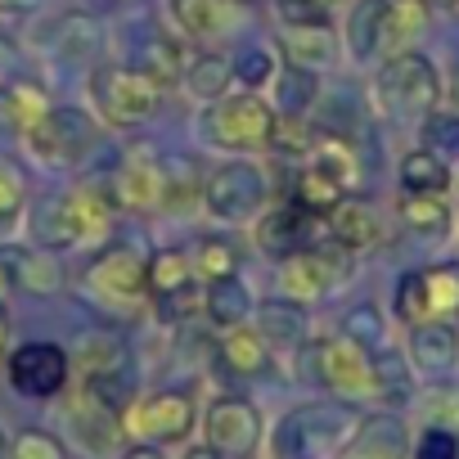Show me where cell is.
<instances>
[{"label": "cell", "mask_w": 459, "mask_h": 459, "mask_svg": "<svg viewBox=\"0 0 459 459\" xmlns=\"http://www.w3.org/2000/svg\"><path fill=\"white\" fill-rule=\"evenodd\" d=\"M329 239V230H325V216L320 212H307L298 198L280 203L275 212H262L257 216V248L275 262L302 253V248H316Z\"/></svg>", "instance_id": "cell-15"}, {"label": "cell", "mask_w": 459, "mask_h": 459, "mask_svg": "<svg viewBox=\"0 0 459 459\" xmlns=\"http://www.w3.org/2000/svg\"><path fill=\"white\" fill-rule=\"evenodd\" d=\"M253 311H257V302H253V289L239 280V271L203 284V316H207L212 329L225 333V329H235V325H248Z\"/></svg>", "instance_id": "cell-23"}, {"label": "cell", "mask_w": 459, "mask_h": 459, "mask_svg": "<svg viewBox=\"0 0 459 459\" xmlns=\"http://www.w3.org/2000/svg\"><path fill=\"white\" fill-rule=\"evenodd\" d=\"M405 356H410V369L414 374H423V378H450L459 369V329H455V320L410 325Z\"/></svg>", "instance_id": "cell-16"}, {"label": "cell", "mask_w": 459, "mask_h": 459, "mask_svg": "<svg viewBox=\"0 0 459 459\" xmlns=\"http://www.w3.org/2000/svg\"><path fill=\"white\" fill-rule=\"evenodd\" d=\"M162 176H167V189H162V207L171 212H185L189 203H203V171L194 158L176 153L162 162Z\"/></svg>", "instance_id": "cell-34"}, {"label": "cell", "mask_w": 459, "mask_h": 459, "mask_svg": "<svg viewBox=\"0 0 459 459\" xmlns=\"http://www.w3.org/2000/svg\"><path fill=\"white\" fill-rule=\"evenodd\" d=\"M307 162H316L320 171H329V176L351 194V185H356V153H351L347 140H338V135H316L311 149H307Z\"/></svg>", "instance_id": "cell-37"}, {"label": "cell", "mask_w": 459, "mask_h": 459, "mask_svg": "<svg viewBox=\"0 0 459 459\" xmlns=\"http://www.w3.org/2000/svg\"><path fill=\"white\" fill-rule=\"evenodd\" d=\"M392 0H356L347 14V55L356 64L383 59V32H387Z\"/></svg>", "instance_id": "cell-25"}, {"label": "cell", "mask_w": 459, "mask_h": 459, "mask_svg": "<svg viewBox=\"0 0 459 459\" xmlns=\"http://www.w3.org/2000/svg\"><path fill=\"white\" fill-rule=\"evenodd\" d=\"M262 410L248 396H216L203 414V437L225 459H253L262 446Z\"/></svg>", "instance_id": "cell-13"}, {"label": "cell", "mask_w": 459, "mask_h": 459, "mask_svg": "<svg viewBox=\"0 0 459 459\" xmlns=\"http://www.w3.org/2000/svg\"><path fill=\"white\" fill-rule=\"evenodd\" d=\"M396 216L405 221V230H414V235H423V239L446 235L450 221H455L446 194H423V189H401V198H396Z\"/></svg>", "instance_id": "cell-31"}, {"label": "cell", "mask_w": 459, "mask_h": 459, "mask_svg": "<svg viewBox=\"0 0 459 459\" xmlns=\"http://www.w3.org/2000/svg\"><path fill=\"white\" fill-rule=\"evenodd\" d=\"M162 189H167V176H162V162L149 153V149H135L117 171H113V203L126 207V212H158L162 207Z\"/></svg>", "instance_id": "cell-17"}, {"label": "cell", "mask_w": 459, "mask_h": 459, "mask_svg": "<svg viewBox=\"0 0 459 459\" xmlns=\"http://www.w3.org/2000/svg\"><path fill=\"white\" fill-rule=\"evenodd\" d=\"M0 100H5V117L14 122V131H19V135H23L32 122H41V117L50 113V95H46L37 82H14Z\"/></svg>", "instance_id": "cell-39"}, {"label": "cell", "mask_w": 459, "mask_h": 459, "mask_svg": "<svg viewBox=\"0 0 459 459\" xmlns=\"http://www.w3.org/2000/svg\"><path fill=\"white\" fill-rule=\"evenodd\" d=\"M230 82H235V64H230L225 55H216V50L189 55V59L180 64V86H185V95L198 100V104L221 100V95L230 91Z\"/></svg>", "instance_id": "cell-26"}, {"label": "cell", "mask_w": 459, "mask_h": 459, "mask_svg": "<svg viewBox=\"0 0 459 459\" xmlns=\"http://www.w3.org/2000/svg\"><path fill=\"white\" fill-rule=\"evenodd\" d=\"M194 401L185 392H149V396H131L117 414L122 437L144 441V446H162V441H185L194 432Z\"/></svg>", "instance_id": "cell-10"}, {"label": "cell", "mask_w": 459, "mask_h": 459, "mask_svg": "<svg viewBox=\"0 0 459 459\" xmlns=\"http://www.w3.org/2000/svg\"><path fill=\"white\" fill-rule=\"evenodd\" d=\"M351 428H356L351 410H342L333 401L298 405L275 428V455L280 459H333L351 441Z\"/></svg>", "instance_id": "cell-5"}, {"label": "cell", "mask_w": 459, "mask_h": 459, "mask_svg": "<svg viewBox=\"0 0 459 459\" xmlns=\"http://www.w3.org/2000/svg\"><path fill=\"white\" fill-rule=\"evenodd\" d=\"M5 450H10V441H5V432H0V459H5Z\"/></svg>", "instance_id": "cell-54"}, {"label": "cell", "mask_w": 459, "mask_h": 459, "mask_svg": "<svg viewBox=\"0 0 459 459\" xmlns=\"http://www.w3.org/2000/svg\"><path fill=\"white\" fill-rule=\"evenodd\" d=\"M5 342H10V320H5V307H0V351H5Z\"/></svg>", "instance_id": "cell-53"}, {"label": "cell", "mask_w": 459, "mask_h": 459, "mask_svg": "<svg viewBox=\"0 0 459 459\" xmlns=\"http://www.w3.org/2000/svg\"><path fill=\"white\" fill-rule=\"evenodd\" d=\"M0 262H5V271H10V284L23 289V293L50 298V293L64 289V266L41 244H10L5 253H0Z\"/></svg>", "instance_id": "cell-19"}, {"label": "cell", "mask_w": 459, "mask_h": 459, "mask_svg": "<svg viewBox=\"0 0 459 459\" xmlns=\"http://www.w3.org/2000/svg\"><path fill=\"white\" fill-rule=\"evenodd\" d=\"M91 104L95 117H104L117 131L144 126L158 108H162V86L153 77H144L140 68H91Z\"/></svg>", "instance_id": "cell-7"}, {"label": "cell", "mask_w": 459, "mask_h": 459, "mask_svg": "<svg viewBox=\"0 0 459 459\" xmlns=\"http://www.w3.org/2000/svg\"><path fill=\"white\" fill-rule=\"evenodd\" d=\"M41 0H0V14H32Z\"/></svg>", "instance_id": "cell-49"}, {"label": "cell", "mask_w": 459, "mask_h": 459, "mask_svg": "<svg viewBox=\"0 0 459 459\" xmlns=\"http://www.w3.org/2000/svg\"><path fill=\"white\" fill-rule=\"evenodd\" d=\"M122 459H162V455H158V446H144V441H135V450H126Z\"/></svg>", "instance_id": "cell-50"}, {"label": "cell", "mask_w": 459, "mask_h": 459, "mask_svg": "<svg viewBox=\"0 0 459 459\" xmlns=\"http://www.w3.org/2000/svg\"><path fill=\"white\" fill-rule=\"evenodd\" d=\"M189 284H198V280H194L185 248H162L149 257V298H167V293H180Z\"/></svg>", "instance_id": "cell-35"}, {"label": "cell", "mask_w": 459, "mask_h": 459, "mask_svg": "<svg viewBox=\"0 0 459 459\" xmlns=\"http://www.w3.org/2000/svg\"><path fill=\"white\" fill-rule=\"evenodd\" d=\"M414 459H459V432L441 428V423H428L419 446H414Z\"/></svg>", "instance_id": "cell-44"}, {"label": "cell", "mask_w": 459, "mask_h": 459, "mask_svg": "<svg viewBox=\"0 0 459 459\" xmlns=\"http://www.w3.org/2000/svg\"><path fill=\"white\" fill-rule=\"evenodd\" d=\"M5 374H10V387L19 396H32V401H50L68 387L73 378V356L59 347V342H23L10 351L5 360Z\"/></svg>", "instance_id": "cell-14"}, {"label": "cell", "mask_w": 459, "mask_h": 459, "mask_svg": "<svg viewBox=\"0 0 459 459\" xmlns=\"http://www.w3.org/2000/svg\"><path fill=\"white\" fill-rule=\"evenodd\" d=\"M325 230H329V239H333L338 248H347V253L356 257V253H365V248L378 239V216H374L365 203L342 198L333 212H325Z\"/></svg>", "instance_id": "cell-29"}, {"label": "cell", "mask_w": 459, "mask_h": 459, "mask_svg": "<svg viewBox=\"0 0 459 459\" xmlns=\"http://www.w3.org/2000/svg\"><path fill=\"white\" fill-rule=\"evenodd\" d=\"M23 144H28V153H32L41 167H50V171H73V167H82V162L95 153V144H100V122H95L86 108H77V104H50V113L23 131Z\"/></svg>", "instance_id": "cell-4"}, {"label": "cell", "mask_w": 459, "mask_h": 459, "mask_svg": "<svg viewBox=\"0 0 459 459\" xmlns=\"http://www.w3.org/2000/svg\"><path fill=\"white\" fill-rule=\"evenodd\" d=\"M347 271H351V253L338 248L333 239H325V244L302 248V253H293V257L280 262V289H284V298H293V302L307 307V302L329 298L342 284Z\"/></svg>", "instance_id": "cell-12"}, {"label": "cell", "mask_w": 459, "mask_h": 459, "mask_svg": "<svg viewBox=\"0 0 459 459\" xmlns=\"http://www.w3.org/2000/svg\"><path fill=\"white\" fill-rule=\"evenodd\" d=\"M253 329L271 342V351L280 347V351H293V347H302L307 342V311H302V302H293V298H284V302H262L257 311H253Z\"/></svg>", "instance_id": "cell-28"}, {"label": "cell", "mask_w": 459, "mask_h": 459, "mask_svg": "<svg viewBox=\"0 0 459 459\" xmlns=\"http://www.w3.org/2000/svg\"><path fill=\"white\" fill-rule=\"evenodd\" d=\"M167 14L171 23L194 37V41H216L225 32H235L239 28V14L244 5L239 0H167Z\"/></svg>", "instance_id": "cell-20"}, {"label": "cell", "mask_w": 459, "mask_h": 459, "mask_svg": "<svg viewBox=\"0 0 459 459\" xmlns=\"http://www.w3.org/2000/svg\"><path fill=\"white\" fill-rule=\"evenodd\" d=\"M221 360L239 378H262L271 369V342L253 325H235V329L221 333Z\"/></svg>", "instance_id": "cell-27"}, {"label": "cell", "mask_w": 459, "mask_h": 459, "mask_svg": "<svg viewBox=\"0 0 459 459\" xmlns=\"http://www.w3.org/2000/svg\"><path fill=\"white\" fill-rule=\"evenodd\" d=\"M342 450H347V459H405L410 432L396 414H369L351 428V441Z\"/></svg>", "instance_id": "cell-22"}, {"label": "cell", "mask_w": 459, "mask_h": 459, "mask_svg": "<svg viewBox=\"0 0 459 459\" xmlns=\"http://www.w3.org/2000/svg\"><path fill=\"white\" fill-rule=\"evenodd\" d=\"M14 64H19V50H14V41H10L5 32H0V77H5Z\"/></svg>", "instance_id": "cell-48"}, {"label": "cell", "mask_w": 459, "mask_h": 459, "mask_svg": "<svg viewBox=\"0 0 459 459\" xmlns=\"http://www.w3.org/2000/svg\"><path fill=\"white\" fill-rule=\"evenodd\" d=\"M5 459H68V450H64L59 437H50V432H41V428H28V432H19V437L10 441Z\"/></svg>", "instance_id": "cell-43"}, {"label": "cell", "mask_w": 459, "mask_h": 459, "mask_svg": "<svg viewBox=\"0 0 459 459\" xmlns=\"http://www.w3.org/2000/svg\"><path fill=\"white\" fill-rule=\"evenodd\" d=\"M280 117L271 108V100H262L257 91H225L221 100L203 104L198 113V140L207 149H225V153H262L275 144Z\"/></svg>", "instance_id": "cell-2"}, {"label": "cell", "mask_w": 459, "mask_h": 459, "mask_svg": "<svg viewBox=\"0 0 459 459\" xmlns=\"http://www.w3.org/2000/svg\"><path fill=\"white\" fill-rule=\"evenodd\" d=\"M230 64H235V77H239L248 91L271 86V77H275V68H280V59H275V50H271V46H244Z\"/></svg>", "instance_id": "cell-41"}, {"label": "cell", "mask_w": 459, "mask_h": 459, "mask_svg": "<svg viewBox=\"0 0 459 459\" xmlns=\"http://www.w3.org/2000/svg\"><path fill=\"white\" fill-rule=\"evenodd\" d=\"M86 293L104 311H135L149 302V257L135 244H108L86 266Z\"/></svg>", "instance_id": "cell-9"}, {"label": "cell", "mask_w": 459, "mask_h": 459, "mask_svg": "<svg viewBox=\"0 0 459 459\" xmlns=\"http://www.w3.org/2000/svg\"><path fill=\"white\" fill-rule=\"evenodd\" d=\"M117 203L108 194V185H77L68 194H55L41 203V212L32 216V235L41 248H91L104 244L113 230Z\"/></svg>", "instance_id": "cell-1"}, {"label": "cell", "mask_w": 459, "mask_h": 459, "mask_svg": "<svg viewBox=\"0 0 459 459\" xmlns=\"http://www.w3.org/2000/svg\"><path fill=\"white\" fill-rule=\"evenodd\" d=\"M432 5H459V0H432Z\"/></svg>", "instance_id": "cell-56"}, {"label": "cell", "mask_w": 459, "mask_h": 459, "mask_svg": "<svg viewBox=\"0 0 459 459\" xmlns=\"http://www.w3.org/2000/svg\"><path fill=\"white\" fill-rule=\"evenodd\" d=\"M10 289H14V284H10V271H5V262H0V307H5Z\"/></svg>", "instance_id": "cell-52"}, {"label": "cell", "mask_w": 459, "mask_h": 459, "mask_svg": "<svg viewBox=\"0 0 459 459\" xmlns=\"http://www.w3.org/2000/svg\"><path fill=\"white\" fill-rule=\"evenodd\" d=\"M280 10L284 28H311V23H329V5L325 0H271Z\"/></svg>", "instance_id": "cell-45"}, {"label": "cell", "mask_w": 459, "mask_h": 459, "mask_svg": "<svg viewBox=\"0 0 459 459\" xmlns=\"http://www.w3.org/2000/svg\"><path fill=\"white\" fill-rule=\"evenodd\" d=\"M189 266H194V280L198 284H212L221 275H235L239 271V248L230 239H198L194 253H189Z\"/></svg>", "instance_id": "cell-38"}, {"label": "cell", "mask_w": 459, "mask_h": 459, "mask_svg": "<svg viewBox=\"0 0 459 459\" xmlns=\"http://www.w3.org/2000/svg\"><path fill=\"white\" fill-rule=\"evenodd\" d=\"M64 419H68V432H73V441L82 446V450H91V455H108L113 446H117V437H122V423H117V410H108L100 396H91L86 387L68 401V410H64Z\"/></svg>", "instance_id": "cell-18"}, {"label": "cell", "mask_w": 459, "mask_h": 459, "mask_svg": "<svg viewBox=\"0 0 459 459\" xmlns=\"http://www.w3.org/2000/svg\"><path fill=\"white\" fill-rule=\"evenodd\" d=\"M419 144L441 153L446 162L459 158V113L455 108H432L428 117H419Z\"/></svg>", "instance_id": "cell-40"}, {"label": "cell", "mask_w": 459, "mask_h": 459, "mask_svg": "<svg viewBox=\"0 0 459 459\" xmlns=\"http://www.w3.org/2000/svg\"><path fill=\"white\" fill-rule=\"evenodd\" d=\"M320 100V82L311 68H298V64H280L275 77H271V108L280 122H302Z\"/></svg>", "instance_id": "cell-24"}, {"label": "cell", "mask_w": 459, "mask_h": 459, "mask_svg": "<svg viewBox=\"0 0 459 459\" xmlns=\"http://www.w3.org/2000/svg\"><path fill=\"white\" fill-rule=\"evenodd\" d=\"M374 104L387 117L419 122L441 104V73L423 50H396L374 73Z\"/></svg>", "instance_id": "cell-3"}, {"label": "cell", "mask_w": 459, "mask_h": 459, "mask_svg": "<svg viewBox=\"0 0 459 459\" xmlns=\"http://www.w3.org/2000/svg\"><path fill=\"white\" fill-rule=\"evenodd\" d=\"M293 198H298L307 212H320V216H325V212H333V207L347 198V189H342L329 171H320L316 162H307V167L298 171V180H293Z\"/></svg>", "instance_id": "cell-36"}, {"label": "cell", "mask_w": 459, "mask_h": 459, "mask_svg": "<svg viewBox=\"0 0 459 459\" xmlns=\"http://www.w3.org/2000/svg\"><path fill=\"white\" fill-rule=\"evenodd\" d=\"M266 198H271L266 167L253 162L248 153L225 158L221 167L203 176V212L216 221H257Z\"/></svg>", "instance_id": "cell-6"}, {"label": "cell", "mask_w": 459, "mask_h": 459, "mask_svg": "<svg viewBox=\"0 0 459 459\" xmlns=\"http://www.w3.org/2000/svg\"><path fill=\"white\" fill-rule=\"evenodd\" d=\"M284 55H289V64L320 73V68H333V64H338V37H333L329 23L289 28V32H284Z\"/></svg>", "instance_id": "cell-30"}, {"label": "cell", "mask_w": 459, "mask_h": 459, "mask_svg": "<svg viewBox=\"0 0 459 459\" xmlns=\"http://www.w3.org/2000/svg\"><path fill=\"white\" fill-rule=\"evenodd\" d=\"M185 459H225V455H216V450H212V446L203 441V446H194V450H185Z\"/></svg>", "instance_id": "cell-51"}, {"label": "cell", "mask_w": 459, "mask_h": 459, "mask_svg": "<svg viewBox=\"0 0 459 459\" xmlns=\"http://www.w3.org/2000/svg\"><path fill=\"white\" fill-rule=\"evenodd\" d=\"M401 189H423V194H446L450 189V162L432 149H410L401 158Z\"/></svg>", "instance_id": "cell-33"}, {"label": "cell", "mask_w": 459, "mask_h": 459, "mask_svg": "<svg viewBox=\"0 0 459 459\" xmlns=\"http://www.w3.org/2000/svg\"><path fill=\"white\" fill-rule=\"evenodd\" d=\"M73 356V365L82 369V378H100V374H117V369H126V342L117 338V333H108V329H91V333H82V342H77V351H68Z\"/></svg>", "instance_id": "cell-32"}, {"label": "cell", "mask_w": 459, "mask_h": 459, "mask_svg": "<svg viewBox=\"0 0 459 459\" xmlns=\"http://www.w3.org/2000/svg\"><path fill=\"white\" fill-rule=\"evenodd\" d=\"M311 356H316V378H320L333 396H342V401H369V396H378L374 351H365V347L351 342L347 333L325 338Z\"/></svg>", "instance_id": "cell-11"}, {"label": "cell", "mask_w": 459, "mask_h": 459, "mask_svg": "<svg viewBox=\"0 0 459 459\" xmlns=\"http://www.w3.org/2000/svg\"><path fill=\"white\" fill-rule=\"evenodd\" d=\"M239 5H271V0H239Z\"/></svg>", "instance_id": "cell-55"}, {"label": "cell", "mask_w": 459, "mask_h": 459, "mask_svg": "<svg viewBox=\"0 0 459 459\" xmlns=\"http://www.w3.org/2000/svg\"><path fill=\"white\" fill-rule=\"evenodd\" d=\"M100 50H104V23L91 14H64L50 32V55L64 68H91Z\"/></svg>", "instance_id": "cell-21"}, {"label": "cell", "mask_w": 459, "mask_h": 459, "mask_svg": "<svg viewBox=\"0 0 459 459\" xmlns=\"http://www.w3.org/2000/svg\"><path fill=\"white\" fill-rule=\"evenodd\" d=\"M392 316L410 329L423 320H459V262L405 271L392 289Z\"/></svg>", "instance_id": "cell-8"}, {"label": "cell", "mask_w": 459, "mask_h": 459, "mask_svg": "<svg viewBox=\"0 0 459 459\" xmlns=\"http://www.w3.org/2000/svg\"><path fill=\"white\" fill-rule=\"evenodd\" d=\"M342 333H347L351 342H360L365 351H378V342H383V311H378L374 302H360L356 311H347Z\"/></svg>", "instance_id": "cell-42"}, {"label": "cell", "mask_w": 459, "mask_h": 459, "mask_svg": "<svg viewBox=\"0 0 459 459\" xmlns=\"http://www.w3.org/2000/svg\"><path fill=\"white\" fill-rule=\"evenodd\" d=\"M455 91H459V73H455Z\"/></svg>", "instance_id": "cell-57"}, {"label": "cell", "mask_w": 459, "mask_h": 459, "mask_svg": "<svg viewBox=\"0 0 459 459\" xmlns=\"http://www.w3.org/2000/svg\"><path fill=\"white\" fill-rule=\"evenodd\" d=\"M23 203H28V185H23L19 167L0 162V221H14L23 212Z\"/></svg>", "instance_id": "cell-46"}, {"label": "cell", "mask_w": 459, "mask_h": 459, "mask_svg": "<svg viewBox=\"0 0 459 459\" xmlns=\"http://www.w3.org/2000/svg\"><path fill=\"white\" fill-rule=\"evenodd\" d=\"M423 405H428V423H441V428L459 423V392L455 387H432L423 396Z\"/></svg>", "instance_id": "cell-47"}]
</instances>
